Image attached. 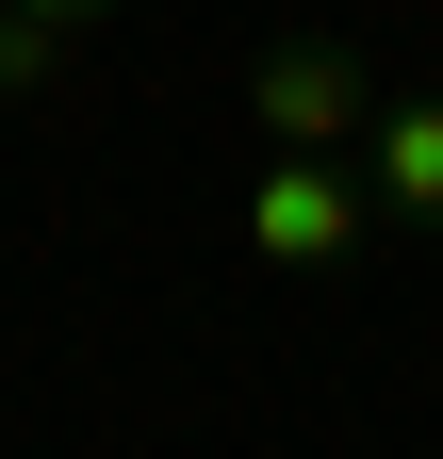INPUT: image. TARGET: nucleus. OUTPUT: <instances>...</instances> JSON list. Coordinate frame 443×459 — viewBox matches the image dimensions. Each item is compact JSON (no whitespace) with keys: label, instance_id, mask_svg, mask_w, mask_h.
<instances>
[{"label":"nucleus","instance_id":"nucleus-1","mask_svg":"<svg viewBox=\"0 0 443 459\" xmlns=\"http://www.w3.org/2000/svg\"><path fill=\"white\" fill-rule=\"evenodd\" d=\"M247 115H263V148H296V164H361L378 66H361L345 33H263L247 49Z\"/></svg>","mask_w":443,"mask_h":459},{"label":"nucleus","instance_id":"nucleus-2","mask_svg":"<svg viewBox=\"0 0 443 459\" xmlns=\"http://www.w3.org/2000/svg\"><path fill=\"white\" fill-rule=\"evenodd\" d=\"M247 247H263V263H296V279H345V263L378 247L361 164H296V148H263V181H247Z\"/></svg>","mask_w":443,"mask_h":459},{"label":"nucleus","instance_id":"nucleus-3","mask_svg":"<svg viewBox=\"0 0 443 459\" xmlns=\"http://www.w3.org/2000/svg\"><path fill=\"white\" fill-rule=\"evenodd\" d=\"M361 197H378V230H427V247H443V99H378Z\"/></svg>","mask_w":443,"mask_h":459},{"label":"nucleus","instance_id":"nucleus-4","mask_svg":"<svg viewBox=\"0 0 443 459\" xmlns=\"http://www.w3.org/2000/svg\"><path fill=\"white\" fill-rule=\"evenodd\" d=\"M49 66H66V33H33V17H0V99H33Z\"/></svg>","mask_w":443,"mask_h":459},{"label":"nucleus","instance_id":"nucleus-5","mask_svg":"<svg viewBox=\"0 0 443 459\" xmlns=\"http://www.w3.org/2000/svg\"><path fill=\"white\" fill-rule=\"evenodd\" d=\"M0 17H33V33H99L116 0H0Z\"/></svg>","mask_w":443,"mask_h":459}]
</instances>
